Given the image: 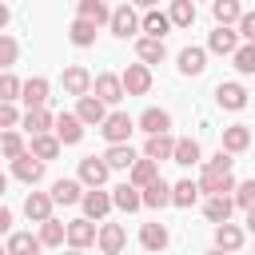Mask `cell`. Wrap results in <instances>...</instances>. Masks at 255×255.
<instances>
[{"mask_svg":"<svg viewBox=\"0 0 255 255\" xmlns=\"http://www.w3.org/2000/svg\"><path fill=\"white\" fill-rule=\"evenodd\" d=\"M167 16H171V28H191L195 24V4L191 0H171Z\"/></svg>","mask_w":255,"mask_h":255,"instance_id":"37","label":"cell"},{"mask_svg":"<svg viewBox=\"0 0 255 255\" xmlns=\"http://www.w3.org/2000/svg\"><path fill=\"white\" fill-rule=\"evenodd\" d=\"M128 4H135V8H143V12H151V8L159 4V0H128Z\"/></svg>","mask_w":255,"mask_h":255,"instance_id":"52","label":"cell"},{"mask_svg":"<svg viewBox=\"0 0 255 255\" xmlns=\"http://www.w3.org/2000/svg\"><path fill=\"white\" fill-rule=\"evenodd\" d=\"M139 28H143L147 36H155V40H163V36L171 32V16H167V12H159V8H151V12H143V20H139Z\"/></svg>","mask_w":255,"mask_h":255,"instance_id":"27","label":"cell"},{"mask_svg":"<svg viewBox=\"0 0 255 255\" xmlns=\"http://www.w3.org/2000/svg\"><path fill=\"white\" fill-rule=\"evenodd\" d=\"M96 243H100V251H104V255H120V251L128 247V231H124L120 223H104V227H100V235H96Z\"/></svg>","mask_w":255,"mask_h":255,"instance_id":"13","label":"cell"},{"mask_svg":"<svg viewBox=\"0 0 255 255\" xmlns=\"http://www.w3.org/2000/svg\"><path fill=\"white\" fill-rule=\"evenodd\" d=\"M20 80L12 76V72H0V104H12V100H20Z\"/></svg>","mask_w":255,"mask_h":255,"instance_id":"44","label":"cell"},{"mask_svg":"<svg viewBox=\"0 0 255 255\" xmlns=\"http://www.w3.org/2000/svg\"><path fill=\"white\" fill-rule=\"evenodd\" d=\"M179 167H191V163H199V143L191 139V135H183V139H175V155H171Z\"/></svg>","mask_w":255,"mask_h":255,"instance_id":"39","label":"cell"},{"mask_svg":"<svg viewBox=\"0 0 255 255\" xmlns=\"http://www.w3.org/2000/svg\"><path fill=\"white\" fill-rule=\"evenodd\" d=\"M60 84H64V92L68 96H92V72L88 68H80V64H68L64 68V76H60Z\"/></svg>","mask_w":255,"mask_h":255,"instance_id":"3","label":"cell"},{"mask_svg":"<svg viewBox=\"0 0 255 255\" xmlns=\"http://www.w3.org/2000/svg\"><path fill=\"white\" fill-rule=\"evenodd\" d=\"M76 116H80V124L88 128H100L104 120H108V104L100 100V96H80V104H76Z\"/></svg>","mask_w":255,"mask_h":255,"instance_id":"6","label":"cell"},{"mask_svg":"<svg viewBox=\"0 0 255 255\" xmlns=\"http://www.w3.org/2000/svg\"><path fill=\"white\" fill-rule=\"evenodd\" d=\"M231 199H235V207H243V211H247V207H255V179L235 183V195H231Z\"/></svg>","mask_w":255,"mask_h":255,"instance_id":"45","label":"cell"},{"mask_svg":"<svg viewBox=\"0 0 255 255\" xmlns=\"http://www.w3.org/2000/svg\"><path fill=\"white\" fill-rule=\"evenodd\" d=\"M112 203H116L120 211H139V207H143V195H139V187L120 183V187H112Z\"/></svg>","mask_w":255,"mask_h":255,"instance_id":"32","label":"cell"},{"mask_svg":"<svg viewBox=\"0 0 255 255\" xmlns=\"http://www.w3.org/2000/svg\"><path fill=\"white\" fill-rule=\"evenodd\" d=\"M104 159H108V167H112V171H131V163H135L139 155L131 151V143H108Z\"/></svg>","mask_w":255,"mask_h":255,"instance_id":"21","label":"cell"},{"mask_svg":"<svg viewBox=\"0 0 255 255\" xmlns=\"http://www.w3.org/2000/svg\"><path fill=\"white\" fill-rule=\"evenodd\" d=\"M104 4H108V0H104Z\"/></svg>","mask_w":255,"mask_h":255,"instance_id":"62","label":"cell"},{"mask_svg":"<svg viewBox=\"0 0 255 255\" xmlns=\"http://www.w3.org/2000/svg\"><path fill=\"white\" fill-rule=\"evenodd\" d=\"M52 203H56V199H52L48 191H32V195L24 199V215H28L32 223H48V219H52Z\"/></svg>","mask_w":255,"mask_h":255,"instance_id":"14","label":"cell"},{"mask_svg":"<svg viewBox=\"0 0 255 255\" xmlns=\"http://www.w3.org/2000/svg\"><path fill=\"white\" fill-rule=\"evenodd\" d=\"M195 199H199V183H191V179L171 183V203H175V207H191Z\"/></svg>","mask_w":255,"mask_h":255,"instance_id":"40","label":"cell"},{"mask_svg":"<svg viewBox=\"0 0 255 255\" xmlns=\"http://www.w3.org/2000/svg\"><path fill=\"white\" fill-rule=\"evenodd\" d=\"M203 68H207V48L187 44V48L179 52V72H183V76H203Z\"/></svg>","mask_w":255,"mask_h":255,"instance_id":"19","label":"cell"},{"mask_svg":"<svg viewBox=\"0 0 255 255\" xmlns=\"http://www.w3.org/2000/svg\"><path fill=\"white\" fill-rule=\"evenodd\" d=\"M0 255H8V247H0Z\"/></svg>","mask_w":255,"mask_h":255,"instance_id":"57","label":"cell"},{"mask_svg":"<svg viewBox=\"0 0 255 255\" xmlns=\"http://www.w3.org/2000/svg\"><path fill=\"white\" fill-rule=\"evenodd\" d=\"M0 159H4V151H0Z\"/></svg>","mask_w":255,"mask_h":255,"instance_id":"58","label":"cell"},{"mask_svg":"<svg viewBox=\"0 0 255 255\" xmlns=\"http://www.w3.org/2000/svg\"><path fill=\"white\" fill-rule=\"evenodd\" d=\"M215 100H219V108H227V112H243V108H247V88L235 84V80H227V84L215 88Z\"/></svg>","mask_w":255,"mask_h":255,"instance_id":"10","label":"cell"},{"mask_svg":"<svg viewBox=\"0 0 255 255\" xmlns=\"http://www.w3.org/2000/svg\"><path fill=\"white\" fill-rule=\"evenodd\" d=\"M96 235H100V231H96V223H92V219H72V223H68V243H72L76 251L92 247V243H96Z\"/></svg>","mask_w":255,"mask_h":255,"instance_id":"18","label":"cell"},{"mask_svg":"<svg viewBox=\"0 0 255 255\" xmlns=\"http://www.w3.org/2000/svg\"><path fill=\"white\" fill-rule=\"evenodd\" d=\"M155 179H159V163H155V159H147V155H143V159H135V163H131V171H128V183H131V187H139V191H143L147 183H155Z\"/></svg>","mask_w":255,"mask_h":255,"instance_id":"16","label":"cell"},{"mask_svg":"<svg viewBox=\"0 0 255 255\" xmlns=\"http://www.w3.org/2000/svg\"><path fill=\"white\" fill-rule=\"evenodd\" d=\"M207 255H227V251H219V247H215V251H207Z\"/></svg>","mask_w":255,"mask_h":255,"instance_id":"55","label":"cell"},{"mask_svg":"<svg viewBox=\"0 0 255 255\" xmlns=\"http://www.w3.org/2000/svg\"><path fill=\"white\" fill-rule=\"evenodd\" d=\"M60 147H64V143H60L52 131L32 135V155H36V159H44V163H48V159H56V155H60Z\"/></svg>","mask_w":255,"mask_h":255,"instance_id":"36","label":"cell"},{"mask_svg":"<svg viewBox=\"0 0 255 255\" xmlns=\"http://www.w3.org/2000/svg\"><path fill=\"white\" fill-rule=\"evenodd\" d=\"M247 143H251V128H247V124H231V128H223V151L239 155V151H247Z\"/></svg>","mask_w":255,"mask_h":255,"instance_id":"25","label":"cell"},{"mask_svg":"<svg viewBox=\"0 0 255 255\" xmlns=\"http://www.w3.org/2000/svg\"><path fill=\"white\" fill-rule=\"evenodd\" d=\"M215 247L227 251V255L239 251V247H243V227H239V223H219V227H215Z\"/></svg>","mask_w":255,"mask_h":255,"instance_id":"26","label":"cell"},{"mask_svg":"<svg viewBox=\"0 0 255 255\" xmlns=\"http://www.w3.org/2000/svg\"><path fill=\"white\" fill-rule=\"evenodd\" d=\"M52 128H56V139H60V143H80V139H84V124H80L76 112H60Z\"/></svg>","mask_w":255,"mask_h":255,"instance_id":"11","label":"cell"},{"mask_svg":"<svg viewBox=\"0 0 255 255\" xmlns=\"http://www.w3.org/2000/svg\"><path fill=\"white\" fill-rule=\"evenodd\" d=\"M191 4H195V0H191Z\"/></svg>","mask_w":255,"mask_h":255,"instance_id":"60","label":"cell"},{"mask_svg":"<svg viewBox=\"0 0 255 255\" xmlns=\"http://www.w3.org/2000/svg\"><path fill=\"white\" fill-rule=\"evenodd\" d=\"M8 227H12V211H8V207H4V203H0V235H4V231H8Z\"/></svg>","mask_w":255,"mask_h":255,"instance_id":"50","label":"cell"},{"mask_svg":"<svg viewBox=\"0 0 255 255\" xmlns=\"http://www.w3.org/2000/svg\"><path fill=\"white\" fill-rule=\"evenodd\" d=\"M0 151H4V159H20L28 151V143L20 131H0Z\"/></svg>","mask_w":255,"mask_h":255,"instance_id":"42","label":"cell"},{"mask_svg":"<svg viewBox=\"0 0 255 255\" xmlns=\"http://www.w3.org/2000/svg\"><path fill=\"white\" fill-rule=\"evenodd\" d=\"M64 239H68V223H60V219L40 223V243H44V247H60Z\"/></svg>","mask_w":255,"mask_h":255,"instance_id":"41","label":"cell"},{"mask_svg":"<svg viewBox=\"0 0 255 255\" xmlns=\"http://www.w3.org/2000/svg\"><path fill=\"white\" fill-rule=\"evenodd\" d=\"M199 191H207V195H227V191H235V179H231V171H223V175H215V171H203V179H199Z\"/></svg>","mask_w":255,"mask_h":255,"instance_id":"33","label":"cell"},{"mask_svg":"<svg viewBox=\"0 0 255 255\" xmlns=\"http://www.w3.org/2000/svg\"><path fill=\"white\" fill-rule=\"evenodd\" d=\"M231 64H235V72L255 76V44H239V48H235V56H231Z\"/></svg>","mask_w":255,"mask_h":255,"instance_id":"43","label":"cell"},{"mask_svg":"<svg viewBox=\"0 0 255 255\" xmlns=\"http://www.w3.org/2000/svg\"><path fill=\"white\" fill-rule=\"evenodd\" d=\"M20 124V112H16V104H0V131H12Z\"/></svg>","mask_w":255,"mask_h":255,"instance_id":"48","label":"cell"},{"mask_svg":"<svg viewBox=\"0 0 255 255\" xmlns=\"http://www.w3.org/2000/svg\"><path fill=\"white\" fill-rule=\"evenodd\" d=\"M64 255H80V251H76V247H72V251H64Z\"/></svg>","mask_w":255,"mask_h":255,"instance_id":"56","label":"cell"},{"mask_svg":"<svg viewBox=\"0 0 255 255\" xmlns=\"http://www.w3.org/2000/svg\"><path fill=\"white\" fill-rule=\"evenodd\" d=\"M76 8H80V20H92L96 28L112 20V12H108V4H104V0H80Z\"/></svg>","mask_w":255,"mask_h":255,"instance_id":"38","label":"cell"},{"mask_svg":"<svg viewBox=\"0 0 255 255\" xmlns=\"http://www.w3.org/2000/svg\"><path fill=\"white\" fill-rule=\"evenodd\" d=\"M231 163H235V159H231V151H223V147H219V151H215V155L203 163V171H215V175H223V171H231Z\"/></svg>","mask_w":255,"mask_h":255,"instance_id":"47","label":"cell"},{"mask_svg":"<svg viewBox=\"0 0 255 255\" xmlns=\"http://www.w3.org/2000/svg\"><path fill=\"white\" fill-rule=\"evenodd\" d=\"M4 247H8V255H40L44 243H40V235H32V231H12Z\"/></svg>","mask_w":255,"mask_h":255,"instance_id":"23","label":"cell"},{"mask_svg":"<svg viewBox=\"0 0 255 255\" xmlns=\"http://www.w3.org/2000/svg\"><path fill=\"white\" fill-rule=\"evenodd\" d=\"M247 227L255 231V207H247Z\"/></svg>","mask_w":255,"mask_h":255,"instance_id":"53","label":"cell"},{"mask_svg":"<svg viewBox=\"0 0 255 255\" xmlns=\"http://www.w3.org/2000/svg\"><path fill=\"white\" fill-rule=\"evenodd\" d=\"M8 20H12V12H8V4H4V0H0V32H4V28H8Z\"/></svg>","mask_w":255,"mask_h":255,"instance_id":"51","label":"cell"},{"mask_svg":"<svg viewBox=\"0 0 255 255\" xmlns=\"http://www.w3.org/2000/svg\"><path fill=\"white\" fill-rule=\"evenodd\" d=\"M100 131H104L108 143H128V135L135 131V120L128 112H108V120L100 124Z\"/></svg>","mask_w":255,"mask_h":255,"instance_id":"1","label":"cell"},{"mask_svg":"<svg viewBox=\"0 0 255 255\" xmlns=\"http://www.w3.org/2000/svg\"><path fill=\"white\" fill-rule=\"evenodd\" d=\"M20 124H24V131H28V135H44L56 120H52V112H48V108H32V112H24V116H20Z\"/></svg>","mask_w":255,"mask_h":255,"instance_id":"29","label":"cell"},{"mask_svg":"<svg viewBox=\"0 0 255 255\" xmlns=\"http://www.w3.org/2000/svg\"><path fill=\"white\" fill-rule=\"evenodd\" d=\"M92 92L104 100V104H120L128 92H124V80L120 76H112V72H100L96 80H92Z\"/></svg>","mask_w":255,"mask_h":255,"instance_id":"5","label":"cell"},{"mask_svg":"<svg viewBox=\"0 0 255 255\" xmlns=\"http://www.w3.org/2000/svg\"><path fill=\"white\" fill-rule=\"evenodd\" d=\"M211 16H215V24L231 28V24H239L243 8H239V0H211Z\"/></svg>","mask_w":255,"mask_h":255,"instance_id":"34","label":"cell"},{"mask_svg":"<svg viewBox=\"0 0 255 255\" xmlns=\"http://www.w3.org/2000/svg\"><path fill=\"white\" fill-rule=\"evenodd\" d=\"M135 56H139V64H159L163 56H167V48H163V40H155V36H139L135 40Z\"/></svg>","mask_w":255,"mask_h":255,"instance_id":"24","label":"cell"},{"mask_svg":"<svg viewBox=\"0 0 255 255\" xmlns=\"http://www.w3.org/2000/svg\"><path fill=\"white\" fill-rule=\"evenodd\" d=\"M80 203H84V219H92V223H96V219H104V215L116 207V203H112V195H108V191H100V187L84 191V199H80Z\"/></svg>","mask_w":255,"mask_h":255,"instance_id":"12","label":"cell"},{"mask_svg":"<svg viewBox=\"0 0 255 255\" xmlns=\"http://www.w3.org/2000/svg\"><path fill=\"white\" fill-rule=\"evenodd\" d=\"M143 255H147V251H143Z\"/></svg>","mask_w":255,"mask_h":255,"instance_id":"59","label":"cell"},{"mask_svg":"<svg viewBox=\"0 0 255 255\" xmlns=\"http://www.w3.org/2000/svg\"><path fill=\"white\" fill-rule=\"evenodd\" d=\"M143 155H147V159H155V163H159V159H171V155H175V139H171L167 131H163V135H147Z\"/></svg>","mask_w":255,"mask_h":255,"instance_id":"30","label":"cell"},{"mask_svg":"<svg viewBox=\"0 0 255 255\" xmlns=\"http://www.w3.org/2000/svg\"><path fill=\"white\" fill-rule=\"evenodd\" d=\"M108 24H112V32H116L120 40H128V36H135V32H139V16H135V8H131V4H120V8L112 12V20H108Z\"/></svg>","mask_w":255,"mask_h":255,"instance_id":"8","label":"cell"},{"mask_svg":"<svg viewBox=\"0 0 255 255\" xmlns=\"http://www.w3.org/2000/svg\"><path fill=\"white\" fill-rule=\"evenodd\" d=\"M231 211H235V199L231 195H207V203H203V215L219 227V223H231Z\"/></svg>","mask_w":255,"mask_h":255,"instance_id":"17","label":"cell"},{"mask_svg":"<svg viewBox=\"0 0 255 255\" xmlns=\"http://www.w3.org/2000/svg\"><path fill=\"white\" fill-rule=\"evenodd\" d=\"M120 80H124V92H128V96H143V92H151V68H147V64H128Z\"/></svg>","mask_w":255,"mask_h":255,"instance_id":"4","label":"cell"},{"mask_svg":"<svg viewBox=\"0 0 255 255\" xmlns=\"http://www.w3.org/2000/svg\"><path fill=\"white\" fill-rule=\"evenodd\" d=\"M16 56H20V44H16L12 36H4V32H0V68H12V64H16Z\"/></svg>","mask_w":255,"mask_h":255,"instance_id":"46","label":"cell"},{"mask_svg":"<svg viewBox=\"0 0 255 255\" xmlns=\"http://www.w3.org/2000/svg\"><path fill=\"white\" fill-rule=\"evenodd\" d=\"M235 48H239V32L215 24V32L207 36V52H215V56H235Z\"/></svg>","mask_w":255,"mask_h":255,"instance_id":"9","label":"cell"},{"mask_svg":"<svg viewBox=\"0 0 255 255\" xmlns=\"http://www.w3.org/2000/svg\"><path fill=\"white\" fill-rule=\"evenodd\" d=\"M108 171H112V167H108L104 155H84V159H80V183H84L88 191H92V187H104V183H108Z\"/></svg>","mask_w":255,"mask_h":255,"instance_id":"2","label":"cell"},{"mask_svg":"<svg viewBox=\"0 0 255 255\" xmlns=\"http://www.w3.org/2000/svg\"><path fill=\"white\" fill-rule=\"evenodd\" d=\"M68 40H72L76 48H92V44H96V24L76 16V20H72V28H68Z\"/></svg>","mask_w":255,"mask_h":255,"instance_id":"35","label":"cell"},{"mask_svg":"<svg viewBox=\"0 0 255 255\" xmlns=\"http://www.w3.org/2000/svg\"><path fill=\"white\" fill-rule=\"evenodd\" d=\"M20 100L28 104V112H32V108H44V104H48V80H44V76H32V80H24V88H20Z\"/></svg>","mask_w":255,"mask_h":255,"instance_id":"20","label":"cell"},{"mask_svg":"<svg viewBox=\"0 0 255 255\" xmlns=\"http://www.w3.org/2000/svg\"><path fill=\"white\" fill-rule=\"evenodd\" d=\"M76 4H80V0H76Z\"/></svg>","mask_w":255,"mask_h":255,"instance_id":"61","label":"cell"},{"mask_svg":"<svg viewBox=\"0 0 255 255\" xmlns=\"http://www.w3.org/2000/svg\"><path fill=\"white\" fill-rule=\"evenodd\" d=\"M12 175H16L20 183H28V187H32V183H40V179H44V159H36L32 151H24L20 159H12Z\"/></svg>","mask_w":255,"mask_h":255,"instance_id":"7","label":"cell"},{"mask_svg":"<svg viewBox=\"0 0 255 255\" xmlns=\"http://www.w3.org/2000/svg\"><path fill=\"white\" fill-rule=\"evenodd\" d=\"M171 128V116L163 112V108H147L143 116H139V131H147V135H163Z\"/></svg>","mask_w":255,"mask_h":255,"instance_id":"28","label":"cell"},{"mask_svg":"<svg viewBox=\"0 0 255 255\" xmlns=\"http://www.w3.org/2000/svg\"><path fill=\"white\" fill-rule=\"evenodd\" d=\"M239 36H243L247 44H255V12H243V16H239Z\"/></svg>","mask_w":255,"mask_h":255,"instance_id":"49","label":"cell"},{"mask_svg":"<svg viewBox=\"0 0 255 255\" xmlns=\"http://www.w3.org/2000/svg\"><path fill=\"white\" fill-rule=\"evenodd\" d=\"M139 243H143L147 255H159V251L171 243V235H167L163 223H143V227H139Z\"/></svg>","mask_w":255,"mask_h":255,"instance_id":"15","label":"cell"},{"mask_svg":"<svg viewBox=\"0 0 255 255\" xmlns=\"http://www.w3.org/2000/svg\"><path fill=\"white\" fill-rule=\"evenodd\" d=\"M4 191H8V175L0 171V195H4Z\"/></svg>","mask_w":255,"mask_h":255,"instance_id":"54","label":"cell"},{"mask_svg":"<svg viewBox=\"0 0 255 255\" xmlns=\"http://www.w3.org/2000/svg\"><path fill=\"white\" fill-rule=\"evenodd\" d=\"M48 195H52L56 203H64V207H72V203H80V199H84V183H80V179H56Z\"/></svg>","mask_w":255,"mask_h":255,"instance_id":"22","label":"cell"},{"mask_svg":"<svg viewBox=\"0 0 255 255\" xmlns=\"http://www.w3.org/2000/svg\"><path fill=\"white\" fill-rule=\"evenodd\" d=\"M139 195H143V207H167V203H171V183L159 175V179H155V183H147Z\"/></svg>","mask_w":255,"mask_h":255,"instance_id":"31","label":"cell"}]
</instances>
